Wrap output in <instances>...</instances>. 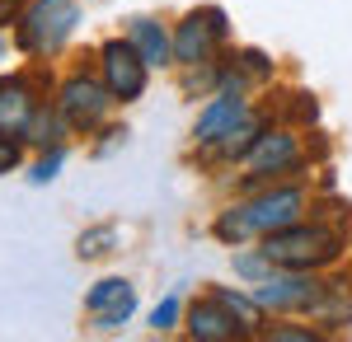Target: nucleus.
Instances as JSON below:
<instances>
[{
    "label": "nucleus",
    "instance_id": "nucleus-2",
    "mask_svg": "<svg viewBox=\"0 0 352 342\" xmlns=\"http://www.w3.org/2000/svg\"><path fill=\"white\" fill-rule=\"evenodd\" d=\"M300 207H305V197H300L296 187H277L268 197H258L254 207H244L240 216H221L217 220V235L221 239H244L249 230H287V225H296L300 220Z\"/></svg>",
    "mask_w": 352,
    "mask_h": 342
},
{
    "label": "nucleus",
    "instance_id": "nucleus-12",
    "mask_svg": "<svg viewBox=\"0 0 352 342\" xmlns=\"http://www.w3.org/2000/svg\"><path fill=\"white\" fill-rule=\"evenodd\" d=\"M33 117V99L19 80H0V132H24Z\"/></svg>",
    "mask_w": 352,
    "mask_h": 342
},
{
    "label": "nucleus",
    "instance_id": "nucleus-15",
    "mask_svg": "<svg viewBox=\"0 0 352 342\" xmlns=\"http://www.w3.org/2000/svg\"><path fill=\"white\" fill-rule=\"evenodd\" d=\"M254 141H258V122H244V117H240V127L226 136V155H249Z\"/></svg>",
    "mask_w": 352,
    "mask_h": 342
},
{
    "label": "nucleus",
    "instance_id": "nucleus-20",
    "mask_svg": "<svg viewBox=\"0 0 352 342\" xmlns=\"http://www.w3.org/2000/svg\"><path fill=\"white\" fill-rule=\"evenodd\" d=\"M19 5H24V0H0V24H5V19H10V14H14Z\"/></svg>",
    "mask_w": 352,
    "mask_h": 342
},
{
    "label": "nucleus",
    "instance_id": "nucleus-5",
    "mask_svg": "<svg viewBox=\"0 0 352 342\" xmlns=\"http://www.w3.org/2000/svg\"><path fill=\"white\" fill-rule=\"evenodd\" d=\"M104 80L113 99H136L146 89V56L132 43H109L104 47Z\"/></svg>",
    "mask_w": 352,
    "mask_h": 342
},
{
    "label": "nucleus",
    "instance_id": "nucleus-13",
    "mask_svg": "<svg viewBox=\"0 0 352 342\" xmlns=\"http://www.w3.org/2000/svg\"><path fill=\"white\" fill-rule=\"evenodd\" d=\"M132 47L146 56V66H164V61H169V52H174L169 33H164L155 19H132Z\"/></svg>",
    "mask_w": 352,
    "mask_h": 342
},
{
    "label": "nucleus",
    "instance_id": "nucleus-1",
    "mask_svg": "<svg viewBox=\"0 0 352 342\" xmlns=\"http://www.w3.org/2000/svg\"><path fill=\"white\" fill-rule=\"evenodd\" d=\"M263 253H268V263H277V267L305 272V267H320L338 253V235L324 230V225H300L296 220V225H287V230H272Z\"/></svg>",
    "mask_w": 352,
    "mask_h": 342
},
{
    "label": "nucleus",
    "instance_id": "nucleus-7",
    "mask_svg": "<svg viewBox=\"0 0 352 342\" xmlns=\"http://www.w3.org/2000/svg\"><path fill=\"white\" fill-rule=\"evenodd\" d=\"M104 108H109V89H99L94 80H71L61 89V117L71 127H94L104 117Z\"/></svg>",
    "mask_w": 352,
    "mask_h": 342
},
{
    "label": "nucleus",
    "instance_id": "nucleus-11",
    "mask_svg": "<svg viewBox=\"0 0 352 342\" xmlns=\"http://www.w3.org/2000/svg\"><path fill=\"white\" fill-rule=\"evenodd\" d=\"M249 164H254V169H258V174H282V169H292V164H296V141H292V136H258V141H254V150H249Z\"/></svg>",
    "mask_w": 352,
    "mask_h": 342
},
{
    "label": "nucleus",
    "instance_id": "nucleus-8",
    "mask_svg": "<svg viewBox=\"0 0 352 342\" xmlns=\"http://www.w3.org/2000/svg\"><path fill=\"white\" fill-rule=\"evenodd\" d=\"M89 315L99 319V328H118V323H127V315H132L136 295L127 282H118V277H109V282H99V286L89 290Z\"/></svg>",
    "mask_w": 352,
    "mask_h": 342
},
{
    "label": "nucleus",
    "instance_id": "nucleus-4",
    "mask_svg": "<svg viewBox=\"0 0 352 342\" xmlns=\"http://www.w3.org/2000/svg\"><path fill=\"white\" fill-rule=\"evenodd\" d=\"M254 300L268 305V310H310V305L324 300V286L310 282V277H296V267H287V277H263Z\"/></svg>",
    "mask_w": 352,
    "mask_h": 342
},
{
    "label": "nucleus",
    "instance_id": "nucleus-14",
    "mask_svg": "<svg viewBox=\"0 0 352 342\" xmlns=\"http://www.w3.org/2000/svg\"><path fill=\"white\" fill-rule=\"evenodd\" d=\"M113 249V225H99V230H85L80 244H76V253L80 258H104Z\"/></svg>",
    "mask_w": 352,
    "mask_h": 342
},
{
    "label": "nucleus",
    "instance_id": "nucleus-16",
    "mask_svg": "<svg viewBox=\"0 0 352 342\" xmlns=\"http://www.w3.org/2000/svg\"><path fill=\"white\" fill-rule=\"evenodd\" d=\"M174 319H179V300L169 295V300H160V305H155L151 323H155V328H174Z\"/></svg>",
    "mask_w": 352,
    "mask_h": 342
},
{
    "label": "nucleus",
    "instance_id": "nucleus-17",
    "mask_svg": "<svg viewBox=\"0 0 352 342\" xmlns=\"http://www.w3.org/2000/svg\"><path fill=\"white\" fill-rule=\"evenodd\" d=\"M56 169H61V150H52V155L33 169V183H47V179H56Z\"/></svg>",
    "mask_w": 352,
    "mask_h": 342
},
{
    "label": "nucleus",
    "instance_id": "nucleus-18",
    "mask_svg": "<svg viewBox=\"0 0 352 342\" xmlns=\"http://www.w3.org/2000/svg\"><path fill=\"white\" fill-rule=\"evenodd\" d=\"M263 263H268V253H263V258L244 253V258H235V272H244V277H263Z\"/></svg>",
    "mask_w": 352,
    "mask_h": 342
},
{
    "label": "nucleus",
    "instance_id": "nucleus-6",
    "mask_svg": "<svg viewBox=\"0 0 352 342\" xmlns=\"http://www.w3.org/2000/svg\"><path fill=\"white\" fill-rule=\"evenodd\" d=\"M217 38H226V14H221V10H192L188 19L179 24L174 56H179V61H207V52H212Z\"/></svg>",
    "mask_w": 352,
    "mask_h": 342
},
{
    "label": "nucleus",
    "instance_id": "nucleus-10",
    "mask_svg": "<svg viewBox=\"0 0 352 342\" xmlns=\"http://www.w3.org/2000/svg\"><path fill=\"white\" fill-rule=\"evenodd\" d=\"M240 117H244L240 94H230V89H226L217 104L197 117V141H207V146H212V141H221V136H230L235 127H240Z\"/></svg>",
    "mask_w": 352,
    "mask_h": 342
},
{
    "label": "nucleus",
    "instance_id": "nucleus-19",
    "mask_svg": "<svg viewBox=\"0 0 352 342\" xmlns=\"http://www.w3.org/2000/svg\"><path fill=\"white\" fill-rule=\"evenodd\" d=\"M14 164H19V141H5V136H0V174L14 169Z\"/></svg>",
    "mask_w": 352,
    "mask_h": 342
},
{
    "label": "nucleus",
    "instance_id": "nucleus-3",
    "mask_svg": "<svg viewBox=\"0 0 352 342\" xmlns=\"http://www.w3.org/2000/svg\"><path fill=\"white\" fill-rule=\"evenodd\" d=\"M76 28V5L71 0H33L19 24V47L24 52H56Z\"/></svg>",
    "mask_w": 352,
    "mask_h": 342
},
{
    "label": "nucleus",
    "instance_id": "nucleus-9",
    "mask_svg": "<svg viewBox=\"0 0 352 342\" xmlns=\"http://www.w3.org/2000/svg\"><path fill=\"white\" fill-rule=\"evenodd\" d=\"M188 328H192V338H202V342H221V338H235V333H244V323H235V310H230L221 295L202 300V305L192 310Z\"/></svg>",
    "mask_w": 352,
    "mask_h": 342
}]
</instances>
